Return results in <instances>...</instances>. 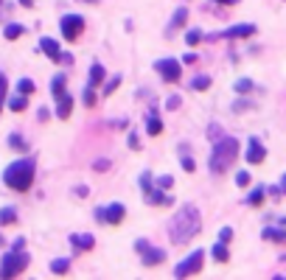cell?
I'll list each match as a JSON object with an SVG mask.
<instances>
[{"mask_svg":"<svg viewBox=\"0 0 286 280\" xmlns=\"http://www.w3.org/2000/svg\"><path fill=\"white\" fill-rule=\"evenodd\" d=\"M199 230H202V213L196 210L194 205H182L180 210L169 219V238L177 247H182V244H188L194 235H199Z\"/></svg>","mask_w":286,"mask_h":280,"instance_id":"obj_1","label":"cell"},{"mask_svg":"<svg viewBox=\"0 0 286 280\" xmlns=\"http://www.w3.org/2000/svg\"><path fill=\"white\" fill-rule=\"evenodd\" d=\"M34 177H37V163H34L31 157L14 160V163L6 165V171H3L6 188L17 190V193H26V190L34 185Z\"/></svg>","mask_w":286,"mask_h":280,"instance_id":"obj_2","label":"cell"},{"mask_svg":"<svg viewBox=\"0 0 286 280\" xmlns=\"http://www.w3.org/2000/svg\"><path fill=\"white\" fill-rule=\"evenodd\" d=\"M236 157H238V140L222 135L219 140H213V152H211L208 165H211L213 174H224V171L236 163Z\"/></svg>","mask_w":286,"mask_h":280,"instance_id":"obj_3","label":"cell"},{"mask_svg":"<svg viewBox=\"0 0 286 280\" xmlns=\"http://www.w3.org/2000/svg\"><path fill=\"white\" fill-rule=\"evenodd\" d=\"M28 264H31V258L26 255V249H9V252L0 258V277L9 280V277L20 275Z\"/></svg>","mask_w":286,"mask_h":280,"instance_id":"obj_4","label":"cell"},{"mask_svg":"<svg viewBox=\"0 0 286 280\" xmlns=\"http://www.w3.org/2000/svg\"><path fill=\"white\" fill-rule=\"evenodd\" d=\"M202 264H205V252H202V249H194V252L186 255V258L174 266V275L177 277H191V275H196V272H202Z\"/></svg>","mask_w":286,"mask_h":280,"instance_id":"obj_5","label":"cell"},{"mask_svg":"<svg viewBox=\"0 0 286 280\" xmlns=\"http://www.w3.org/2000/svg\"><path fill=\"white\" fill-rule=\"evenodd\" d=\"M93 216H95V222H101V224H121L124 216H127V207H124L121 202H112V205H107V207H95Z\"/></svg>","mask_w":286,"mask_h":280,"instance_id":"obj_6","label":"cell"},{"mask_svg":"<svg viewBox=\"0 0 286 280\" xmlns=\"http://www.w3.org/2000/svg\"><path fill=\"white\" fill-rule=\"evenodd\" d=\"M154 70L163 76V81H180L182 76V62L180 59H171V56H163L154 62Z\"/></svg>","mask_w":286,"mask_h":280,"instance_id":"obj_7","label":"cell"},{"mask_svg":"<svg viewBox=\"0 0 286 280\" xmlns=\"http://www.w3.org/2000/svg\"><path fill=\"white\" fill-rule=\"evenodd\" d=\"M59 28H62V37L65 39H79L81 31H85V17L81 14H65L62 20H59Z\"/></svg>","mask_w":286,"mask_h":280,"instance_id":"obj_8","label":"cell"},{"mask_svg":"<svg viewBox=\"0 0 286 280\" xmlns=\"http://www.w3.org/2000/svg\"><path fill=\"white\" fill-rule=\"evenodd\" d=\"M258 31V28L253 26V23H238V26H230V28H224L219 37H224V39H244V37H253V34Z\"/></svg>","mask_w":286,"mask_h":280,"instance_id":"obj_9","label":"cell"},{"mask_svg":"<svg viewBox=\"0 0 286 280\" xmlns=\"http://www.w3.org/2000/svg\"><path fill=\"white\" fill-rule=\"evenodd\" d=\"M247 163L250 165H258V163H264V157H267V148H264V143H261L258 138H250L247 140Z\"/></svg>","mask_w":286,"mask_h":280,"instance_id":"obj_10","label":"cell"},{"mask_svg":"<svg viewBox=\"0 0 286 280\" xmlns=\"http://www.w3.org/2000/svg\"><path fill=\"white\" fill-rule=\"evenodd\" d=\"M146 202H149V205H160V207H171V205H174V196H171L169 190L152 188V190L146 193Z\"/></svg>","mask_w":286,"mask_h":280,"instance_id":"obj_11","label":"cell"},{"mask_svg":"<svg viewBox=\"0 0 286 280\" xmlns=\"http://www.w3.org/2000/svg\"><path fill=\"white\" fill-rule=\"evenodd\" d=\"M70 244H73L76 252H90V249L95 247V238L90 233H73L70 235Z\"/></svg>","mask_w":286,"mask_h":280,"instance_id":"obj_12","label":"cell"},{"mask_svg":"<svg viewBox=\"0 0 286 280\" xmlns=\"http://www.w3.org/2000/svg\"><path fill=\"white\" fill-rule=\"evenodd\" d=\"M70 112H73V95H70V93L59 95V98H56V118H59V121H68Z\"/></svg>","mask_w":286,"mask_h":280,"instance_id":"obj_13","label":"cell"},{"mask_svg":"<svg viewBox=\"0 0 286 280\" xmlns=\"http://www.w3.org/2000/svg\"><path fill=\"white\" fill-rule=\"evenodd\" d=\"M140 255H143V264H146V266H157V264H163V261H166V249L152 247V244H149Z\"/></svg>","mask_w":286,"mask_h":280,"instance_id":"obj_14","label":"cell"},{"mask_svg":"<svg viewBox=\"0 0 286 280\" xmlns=\"http://www.w3.org/2000/svg\"><path fill=\"white\" fill-rule=\"evenodd\" d=\"M186 23H188V9H186V6H180V9L174 11V17H171L169 28H166V37H174V31H177V28H182Z\"/></svg>","mask_w":286,"mask_h":280,"instance_id":"obj_15","label":"cell"},{"mask_svg":"<svg viewBox=\"0 0 286 280\" xmlns=\"http://www.w3.org/2000/svg\"><path fill=\"white\" fill-rule=\"evenodd\" d=\"M39 51H43L48 59H53V62H59V53H62V48H59V42H56V39H51V37H43V39H39Z\"/></svg>","mask_w":286,"mask_h":280,"instance_id":"obj_16","label":"cell"},{"mask_svg":"<svg viewBox=\"0 0 286 280\" xmlns=\"http://www.w3.org/2000/svg\"><path fill=\"white\" fill-rule=\"evenodd\" d=\"M146 132L152 135V138H157V135L163 132V121H160V112L157 110H149V115H146Z\"/></svg>","mask_w":286,"mask_h":280,"instance_id":"obj_17","label":"cell"},{"mask_svg":"<svg viewBox=\"0 0 286 280\" xmlns=\"http://www.w3.org/2000/svg\"><path fill=\"white\" fill-rule=\"evenodd\" d=\"M264 241H275V244H286V227H264Z\"/></svg>","mask_w":286,"mask_h":280,"instance_id":"obj_18","label":"cell"},{"mask_svg":"<svg viewBox=\"0 0 286 280\" xmlns=\"http://www.w3.org/2000/svg\"><path fill=\"white\" fill-rule=\"evenodd\" d=\"M6 106H9L11 112H23V110L28 106V95H23V93L9 95V98H6Z\"/></svg>","mask_w":286,"mask_h":280,"instance_id":"obj_19","label":"cell"},{"mask_svg":"<svg viewBox=\"0 0 286 280\" xmlns=\"http://www.w3.org/2000/svg\"><path fill=\"white\" fill-rule=\"evenodd\" d=\"M104 79H107V70H104V64L93 62V68H90V81H87V87H98Z\"/></svg>","mask_w":286,"mask_h":280,"instance_id":"obj_20","label":"cell"},{"mask_svg":"<svg viewBox=\"0 0 286 280\" xmlns=\"http://www.w3.org/2000/svg\"><path fill=\"white\" fill-rule=\"evenodd\" d=\"M211 255H213V261H216V264H228V258H230L228 244H224V241L213 244V247H211Z\"/></svg>","mask_w":286,"mask_h":280,"instance_id":"obj_21","label":"cell"},{"mask_svg":"<svg viewBox=\"0 0 286 280\" xmlns=\"http://www.w3.org/2000/svg\"><path fill=\"white\" fill-rule=\"evenodd\" d=\"M264 196H267V188H253L247 193V205L250 207H261L264 205Z\"/></svg>","mask_w":286,"mask_h":280,"instance_id":"obj_22","label":"cell"},{"mask_svg":"<svg viewBox=\"0 0 286 280\" xmlns=\"http://www.w3.org/2000/svg\"><path fill=\"white\" fill-rule=\"evenodd\" d=\"M65 81H68V76L65 73H56L51 81V95L53 98H59V95H65Z\"/></svg>","mask_w":286,"mask_h":280,"instance_id":"obj_23","label":"cell"},{"mask_svg":"<svg viewBox=\"0 0 286 280\" xmlns=\"http://www.w3.org/2000/svg\"><path fill=\"white\" fill-rule=\"evenodd\" d=\"M9 146L14 148V152H20V154H23V152H28V140L23 138L20 132H11V135H9Z\"/></svg>","mask_w":286,"mask_h":280,"instance_id":"obj_24","label":"cell"},{"mask_svg":"<svg viewBox=\"0 0 286 280\" xmlns=\"http://www.w3.org/2000/svg\"><path fill=\"white\" fill-rule=\"evenodd\" d=\"M23 34H26V26H20V23H9V26L3 28V37L6 39H20Z\"/></svg>","mask_w":286,"mask_h":280,"instance_id":"obj_25","label":"cell"},{"mask_svg":"<svg viewBox=\"0 0 286 280\" xmlns=\"http://www.w3.org/2000/svg\"><path fill=\"white\" fill-rule=\"evenodd\" d=\"M51 272H53V275H68V272H70V261L68 258L51 261Z\"/></svg>","mask_w":286,"mask_h":280,"instance_id":"obj_26","label":"cell"},{"mask_svg":"<svg viewBox=\"0 0 286 280\" xmlns=\"http://www.w3.org/2000/svg\"><path fill=\"white\" fill-rule=\"evenodd\" d=\"M17 222V210L14 207H3L0 210V227H9V224H14Z\"/></svg>","mask_w":286,"mask_h":280,"instance_id":"obj_27","label":"cell"},{"mask_svg":"<svg viewBox=\"0 0 286 280\" xmlns=\"http://www.w3.org/2000/svg\"><path fill=\"white\" fill-rule=\"evenodd\" d=\"M138 185H140V190H143V196H146L149 190L154 188V177H152V171H143V174L138 177Z\"/></svg>","mask_w":286,"mask_h":280,"instance_id":"obj_28","label":"cell"},{"mask_svg":"<svg viewBox=\"0 0 286 280\" xmlns=\"http://www.w3.org/2000/svg\"><path fill=\"white\" fill-rule=\"evenodd\" d=\"M34 90H37V84H34L31 79H26V76L17 81V93H23V95H34Z\"/></svg>","mask_w":286,"mask_h":280,"instance_id":"obj_29","label":"cell"},{"mask_svg":"<svg viewBox=\"0 0 286 280\" xmlns=\"http://www.w3.org/2000/svg\"><path fill=\"white\" fill-rule=\"evenodd\" d=\"M154 188H160V190H171V188H174V177H171V174H160L157 180H154Z\"/></svg>","mask_w":286,"mask_h":280,"instance_id":"obj_30","label":"cell"},{"mask_svg":"<svg viewBox=\"0 0 286 280\" xmlns=\"http://www.w3.org/2000/svg\"><path fill=\"white\" fill-rule=\"evenodd\" d=\"M199 42H202V31H199V28H191V31L186 34V45L194 48V45H199Z\"/></svg>","mask_w":286,"mask_h":280,"instance_id":"obj_31","label":"cell"},{"mask_svg":"<svg viewBox=\"0 0 286 280\" xmlns=\"http://www.w3.org/2000/svg\"><path fill=\"white\" fill-rule=\"evenodd\" d=\"M208 87H211V76H196L191 81V90H208Z\"/></svg>","mask_w":286,"mask_h":280,"instance_id":"obj_32","label":"cell"},{"mask_svg":"<svg viewBox=\"0 0 286 280\" xmlns=\"http://www.w3.org/2000/svg\"><path fill=\"white\" fill-rule=\"evenodd\" d=\"M6 98H9V79L0 73V110L6 106Z\"/></svg>","mask_w":286,"mask_h":280,"instance_id":"obj_33","label":"cell"},{"mask_svg":"<svg viewBox=\"0 0 286 280\" xmlns=\"http://www.w3.org/2000/svg\"><path fill=\"white\" fill-rule=\"evenodd\" d=\"M81 101H85V106H95V101H98V95H95V87H85V95H81Z\"/></svg>","mask_w":286,"mask_h":280,"instance_id":"obj_34","label":"cell"},{"mask_svg":"<svg viewBox=\"0 0 286 280\" xmlns=\"http://www.w3.org/2000/svg\"><path fill=\"white\" fill-rule=\"evenodd\" d=\"M233 90H236L238 95H244V93H250V90H253V81H250V79H238L236 84H233Z\"/></svg>","mask_w":286,"mask_h":280,"instance_id":"obj_35","label":"cell"},{"mask_svg":"<svg viewBox=\"0 0 286 280\" xmlns=\"http://www.w3.org/2000/svg\"><path fill=\"white\" fill-rule=\"evenodd\" d=\"M118 87H121V76H112V79L104 84V95H112V93L118 90Z\"/></svg>","mask_w":286,"mask_h":280,"instance_id":"obj_36","label":"cell"},{"mask_svg":"<svg viewBox=\"0 0 286 280\" xmlns=\"http://www.w3.org/2000/svg\"><path fill=\"white\" fill-rule=\"evenodd\" d=\"M250 182H253V177H250V171H238V174H236V185H238V188H247Z\"/></svg>","mask_w":286,"mask_h":280,"instance_id":"obj_37","label":"cell"},{"mask_svg":"<svg viewBox=\"0 0 286 280\" xmlns=\"http://www.w3.org/2000/svg\"><path fill=\"white\" fill-rule=\"evenodd\" d=\"M180 104H182V98H180V95H169V101H166V110H169V112H174V110H180Z\"/></svg>","mask_w":286,"mask_h":280,"instance_id":"obj_38","label":"cell"},{"mask_svg":"<svg viewBox=\"0 0 286 280\" xmlns=\"http://www.w3.org/2000/svg\"><path fill=\"white\" fill-rule=\"evenodd\" d=\"M127 143H129V148H135V152H138V148L143 146V143H140V135H138V132H135V129H132V132H129V138H127Z\"/></svg>","mask_w":286,"mask_h":280,"instance_id":"obj_39","label":"cell"},{"mask_svg":"<svg viewBox=\"0 0 286 280\" xmlns=\"http://www.w3.org/2000/svg\"><path fill=\"white\" fill-rule=\"evenodd\" d=\"M180 165H182V171H194L196 168V163H194V157H188V154H182V160H180Z\"/></svg>","mask_w":286,"mask_h":280,"instance_id":"obj_40","label":"cell"},{"mask_svg":"<svg viewBox=\"0 0 286 280\" xmlns=\"http://www.w3.org/2000/svg\"><path fill=\"white\" fill-rule=\"evenodd\" d=\"M230 238H233V227H222V230H219V241H224V244H228Z\"/></svg>","mask_w":286,"mask_h":280,"instance_id":"obj_41","label":"cell"},{"mask_svg":"<svg viewBox=\"0 0 286 280\" xmlns=\"http://www.w3.org/2000/svg\"><path fill=\"white\" fill-rule=\"evenodd\" d=\"M110 165H112L110 160H95V165H93V168H95V171H107Z\"/></svg>","mask_w":286,"mask_h":280,"instance_id":"obj_42","label":"cell"},{"mask_svg":"<svg viewBox=\"0 0 286 280\" xmlns=\"http://www.w3.org/2000/svg\"><path fill=\"white\" fill-rule=\"evenodd\" d=\"M11 249H26V235H17L14 244H11Z\"/></svg>","mask_w":286,"mask_h":280,"instance_id":"obj_43","label":"cell"},{"mask_svg":"<svg viewBox=\"0 0 286 280\" xmlns=\"http://www.w3.org/2000/svg\"><path fill=\"white\" fill-rule=\"evenodd\" d=\"M37 118H39V121H48V118H51V110H48V106H39V110H37Z\"/></svg>","mask_w":286,"mask_h":280,"instance_id":"obj_44","label":"cell"},{"mask_svg":"<svg viewBox=\"0 0 286 280\" xmlns=\"http://www.w3.org/2000/svg\"><path fill=\"white\" fill-rule=\"evenodd\" d=\"M250 106H253L250 101H236V104H233V110H236V112H241V110H250Z\"/></svg>","mask_w":286,"mask_h":280,"instance_id":"obj_45","label":"cell"},{"mask_svg":"<svg viewBox=\"0 0 286 280\" xmlns=\"http://www.w3.org/2000/svg\"><path fill=\"white\" fill-rule=\"evenodd\" d=\"M146 247H149V241H146V238H138V241H135V252H143Z\"/></svg>","mask_w":286,"mask_h":280,"instance_id":"obj_46","label":"cell"},{"mask_svg":"<svg viewBox=\"0 0 286 280\" xmlns=\"http://www.w3.org/2000/svg\"><path fill=\"white\" fill-rule=\"evenodd\" d=\"M59 62H62V64H73V56H70V53H59Z\"/></svg>","mask_w":286,"mask_h":280,"instance_id":"obj_47","label":"cell"},{"mask_svg":"<svg viewBox=\"0 0 286 280\" xmlns=\"http://www.w3.org/2000/svg\"><path fill=\"white\" fill-rule=\"evenodd\" d=\"M208 135H211V138H213V140H219V138H222V135H219V126H216V123H213V126H211V129H208Z\"/></svg>","mask_w":286,"mask_h":280,"instance_id":"obj_48","label":"cell"},{"mask_svg":"<svg viewBox=\"0 0 286 280\" xmlns=\"http://www.w3.org/2000/svg\"><path fill=\"white\" fill-rule=\"evenodd\" d=\"M182 62H186V64H194L196 62V53H186V56H182Z\"/></svg>","mask_w":286,"mask_h":280,"instance_id":"obj_49","label":"cell"},{"mask_svg":"<svg viewBox=\"0 0 286 280\" xmlns=\"http://www.w3.org/2000/svg\"><path fill=\"white\" fill-rule=\"evenodd\" d=\"M73 193H76V196H87V185H76Z\"/></svg>","mask_w":286,"mask_h":280,"instance_id":"obj_50","label":"cell"},{"mask_svg":"<svg viewBox=\"0 0 286 280\" xmlns=\"http://www.w3.org/2000/svg\"><path fill=\"white\" fill-rule=\"evenodd\" d=\"M213 3H222V6H238V0H213Z\"/></svg>","mask_w":286,"mask_h":280,"instance_id":"obj_51","label":"cell"},{"mask_svg":"<svg viewBox=\"0 0 286 280\" xmlns=\"http://www.w3.org/2000/svg\"><path fill=\"white\" fill-rule=\"evenodd\" d=\"M20 3H23V6H26V9H28V6H34V0H20Z\"/></svg>","mask_w":286,"mask_h":280,"instance_id":"obj_52","label":"cell"},{"mask_svg":"<svg viewBox=\"0 0 286 280\" xmlns=\"http://www.w3.org/2000/svg\"><path fill=\"white\" fill-rule=\"evenodd\" d=\"M3 244H6V238H3V233H0V247H3Z\"/></svg>","mask_w":286,"mask_h":280,"instance_id":"obj_53","label":"cell"},{"mask_svg":"<svg viewBox=\"0 0 286 280\" xmlns=\"http://www.w3.org/2000/svg\"><path fill=\"white\" fill-rule=\"evenodd\" d=\"M281 188H283V190H286V174H283V182H281Z\"/></svg>","mask_w":286,"mask_h":280,"instance_id":"obj_54","label":"cell"},{"mask_svg":"<svg viewBox=\"0 0 286 280\" xmlns=\"http://www.w3.org/2000/svg\"><path fill=\"white\" fill-rule=\"evenodd\" d=\"M87 3H98V0H87Z\"/></svg>","mask_w":286,"mask_h":280,"instance_id":"obj_55","label":"cell"},{"mask_svg":"<svg viewBox=\"0 0 286 280\" xmlns=\"http://www.w3.org/2000/svg\"><path fill=\"white\" fill-rule=\"evenodd\" d=\"M0 6H3V0H0Z\"/></svg>","mask_w":286,"mask_h":280,"instance_id":"obj_56","label":"cell"}]
</instances>
